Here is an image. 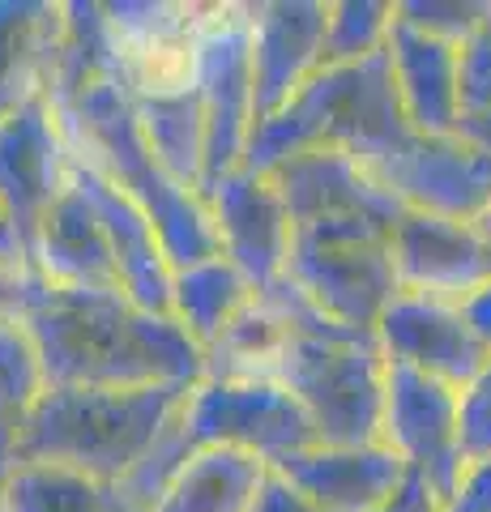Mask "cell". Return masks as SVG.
Returning <instances> with one entry per match:
<instances>
[{"label":"cell","mask_w":491,"mask_h":512,"mask_svg":"<svg viewBox=\"0 0 491 512\" xmlns=\"http://www.w3.org/2000/svg\"><path fill=\"white\" fill-rule=\"evenodd\" d=\"M483 9H487V0H406V5H398V18L406 26H415L423 30V35H436V39H445V43H462L474 26H479L483 18Z\"/></svg>","instance_id":"22"},{"label":"cell","mask_w":491,"mask_h":512,"mask_svg":"<svg viewBox=\"0 0 491 512\" xmlns=\"http://www.w3.org/2000/svg\"><path fill=\"white\" fill-rule=\"evenodd\" d=\"M269 466L240 448H197L167 483L154 512H248Z\"/></svg>","instance_id":"16"},{"label":"cell","mask_w":491,"mask_h":512,"mask_svg":"<svg viewBox=\"0 0 491 512\" xmlns=\"http://www.w3.org/2000/svg\"><path fill=\"white\" fill-rule=\"evenodd\" d=\"M257 295L252 286L244 282V274L235 269L227 256H210L201 265H188L176 269L171 278V320L193 338L201 350H210L218 342L235 312Z\"/></svg>","instance_id":"17"},{"label":"cell","mask_w":491,"mask_h":512,"mask_svg":"<svg viewBox=\"0 0 491 512\" xmlns=\"http://www.w3.org/2000/svg\"><path fill=\"white\" fill-rule=\"evenodd\" d=\"M287 278L299 295H308L329 320L346 329L376 333L380 312L402 291L393 274L389 231L372 222H304L291 227Z\"/></svg>","instance_id":"3"},{"label":"cell","mask_w":491,"mask_h":512,"mask_svg":"<svg viewBox=\"0 0 491 512\" xmlns=\"http://www.w3.org/2000/svg\"><path fill=\"white\" fill-rule=\"evenodd\" d=\"M269 470H278L295 491H304L325 512H376L410 474L385 444H368V448L308 444L278 457Z\"/></svg>","instance_id":"14"},{"label":"cell","mask_w":491,"mask_h":512,"mask_svg":"<svg viewBox=\"0 0 491 512\" xmlns=\"http://www.w3.org/2000/svg\"><path fill=\"white\" fill-rule=\"evenodd\" d=\"M406 210L453 222H479L491 205V158L462 137H419L398 163L380 175Z\"/></svg>","instance_id":"13"},{"label":"cell","mask_w":491,"mask_h":512,"mask_svg":"<svg viewBox=\"0 0 491 512\" xmlns=\"http://www.w3.org/2000/svg\"><path fill=\"white\" fill-rule=\"evenodd\" d=\"M415 133L398 103L389 56L376 52L355 64H325L282 103L265 124L248 133L244 171L265 175L304 150H342L380 180L415 146Z\"/></svg>","instance_id":"1"},{"label":"cell","mask_w":491,"mask_h":512,"mask_svg":"<svg viewBox=\"0 0 491 512\" xmlns=\"http://www.w3.org/2000/svg\"><path fill=\"white\" fill-rule=\"evenodd\" d=\"M248 512H325V508H316L304 491H295L278 470H269Z\"/></svg>","instance_id":"23"},{"label":"cell","mask_w":491,"mask_h":512,"mask_svg":"<svg viewBox=\"0 0 491 512\" xmlns=\"http://www.w3.org/2000/svg\"><path fill=\"white\" fill-rule=\"evenodd\" d=\"M393 26L389 0H338L325 13V39H321V69L325 64H355L376 52H385Z\"/></svg>","instance_id":"19"},{"label":"cell","mask_w":491,"mask_h":512,"mask_svg":"<svg viewBox=\"0 0 491 512\" xmlns=\"http://www.w3.org/2000/svg\"><path fill=\"white\" fill-rule=\"evenodd\" d=\"M462 389L385 359V406H380V444L419 474L445 504L466 474L462 440H457Z\"/></svg>","instance_id":"6"},{"label":"cell","mask_w":491,"mask_h":512,"mask_svg":"<svg viewBox=\"0 0 491 512\" xmlns=\"http://www.w3.org/2000/svg\"><path fill=\"white\" fill-rule=\"evenodd\" d=\"M180 427L193 448H240L261 457L265 466L316 444L299 402L265 380L201 376L180 406Z\"/></svg>","instance_id":"5"},{"label":"cell","mask_w":491,"mask_h":512,"mask_svg":"<svg viewBox=\"0 0 491 512\" xmlns=\"http://www.w3.org/2000/svg\"><path fill=\"white\" fill-rule=\"evenodd\" d=\"M440 512H491V461L487 466H470Z\"/></svg>","instance_id":"24"},{"label":"cell","mask_w":491,"mask_h":512,"mask_svg":"<svg viewBox=\"0 0 491 512\" xmlns=\"http://www.w3.org/2000/svg\"><path fill=\"white\" fill-rule=\"evenodd\" d=\"M474 227H479V235H483V244H487V252H491V205H487V210L479 214V222H474Z\"/></svg>","instance_id":"28"},{"label":"cell","mask_w":491,"mask_h":512,"mask_svg":"<svg viewBox=\"0 0 491 512\" xmlns=\"http://www.w3.org/2000/svg\"><path fill=\"white\" fill-rule=\"evenodd\" d=\"M385 56L410 128L423 137H457V120H462V107H457V43L406 26L398 18V5H393Z\"/></svg>","instance_id":"15"},{"label":"cell","mask_w":491,"mask_h":512,"mask_svg":"<svg viewBox=\"0 0 491 512\" xmlns=\"http://www.w3.org/2000/svg\"><path fill=\"white\" fill-rule=\"evenodd\" d=\"M457 308H462V316H466L470 333L483 342V350L491 355V282H483L479 291H474L470 299H462V303H457Z\"/></svg>","instance_id":"26"},{"label":"cell","mask_w":491,"mask_h":512,"mask_svg":"<svg viewBox=\"0 0 491 512\" xmlns=\"http://www.w3.org/2000/svg\"><path fill=\"white\" fill-rule=\"evenodd\" d=\"M103 30L116 82L133 103L197 90L201 5H112Z\"/></svg>","instance_id":"7"},{"label":"cell","mask_w":491,"mask_h":512,"mask_svg":"<svg viewBox=\"0 0 491 512\" xmlns=\"http://www.w3.org/2000/svg\"><path fill=\"white\" fill-rule=\"evenodd\" d=\"M457 107L462 120L491 111V0L479 26L457 43Z\"/></svg>","instance_id":"20"},{"label":"cell","mask_w":491,"mask_h":512,"mask_svg":"<svg viewBox=\"0 0 491 512\" xmlns=\"http://www.w3.org/2000/svg\"><path fill=\"white\" fill-rule=\"evenodd\" d=\"M457 137H462L470 150H479V154L491 158V111H483V116L457 120Z\"/></svg>","instance_id":"27"},{"label":"cell","mask_w":491,"mask_h":512,"mask_svg":"<svg viewBox=\"0 0 491 512\" xmlns=\"http://www.w3.org/2000/svg\"><path fill=\"white\" fill-rule=\"evenodd\" d=\"M197 94L205 111V163L201 188L205 201L244 167L252 133V13L248 5H201L197 35Z\"/></svg>","instance_id":"4"},{"label":"cell","mask_w":491,"mask_h":512,"mask_svg":"<svg viewBox=\"0 0 491 512\" xmlns=\"http://www.w3.org/2000/svg\"><path fill=\"white\" fill-rule=\"evenodd\" d=\"M252 13V128L265 124L321 69L325 0H274Z\"/></svg>","instance_id":"11"},{"label":"cell","mask_w":491,"mask_h":512,"mask_svg":"<svg viewBox=\"0 0 491 512\" xmlns=\"http://www.w3.org/2000/svg\"><path fill=\"white\" fill-rule=\"evenodd\" d=\"M440 508H445V504L436 500V491L427 487L419 474H406V483L393 491L376 512H440Z\"/></svg>","instance_id":"25"},{"label":"cell","mask_w":491,"mask_h":512,"mask_svg":"<svg viewBox=\"0 0 491 512\" xmlns=\"http://www.w3.org/2000/svg\"><path fill=\"white\" fill-rule=\"evenodd\" d=\"M133 116L141 128V141L150 146L154 163L163 167L167 180L197 192L201 188V163H205V111L201 94L188 90L176 99H146L133 103Z\"/></svg>","instance_id":"18"},{"label":"cell","mask_w":491,"mask_h":512,"mask_svg":"<svg viewBox=\"0 0 491 512\" xmlns=\"http://www.w3.org/2000/svg\"><path fill=\"white\" fill-rule=\"evenodd\" d=\"M287 291V333L265 359L257 380L278 384L308 414L316 444L368 448L380 444L385 406V355L376 333L329 320L308 295L282 278Z\"/></svg>","instance_id":"2"},{"label":"cell","mask_w":491,"mask_h":512,"mask_svg":"<svg viewBox=\"0 0 491 512\" xmlns=\"http://www.w3.org/2000/svg\"><path fill=\"white\" fill-rule=\"evenodd\" d=\"M457 440H462V461L487 466L491 461V359L483 372L462 389V414H457Z\"/></svg>","instance_id":"21"},{"label":"cell","mask_w":491,"mask_h":512,"mask_svg":"<svg viewBox=\"0 0 491 512\" xmlns=\"http://www.w3.org/2000/svg\"><path fill=\"white\" fill-rule=\"evenodd\" d=\"M376 342L385 359L427 372V376L453 384V389H466L491 359L483 342L470 333L457 303L423 299L410 291H398L389 299V308L380 312Z\"/></svg>","instance_id":"10"},{"label":"cell","mask_w":491,"mask_h":512,"mask_svg":"<svg viewBox=\"0 0 491 512\" xmlns=\"http://www.w3.org/2000/svg\"><path fill=\"white\" fill-rule=\"evenodd\" d=\"M389 252L398 286L423 299L462 303L491 282V252L474 222L406 210L389 231Z\"/></svg>","instance_id":"9"},{"label":"cell","mask_w":491,"mask_h":512,"mask_svg":"<svg viewBox=\"0 0 491 512\" xmlns=\"http://www.w3.org/2000/svg\"><path fill=\"white\" fill-rule=\"evenodd\" d=\"M205 210H210L218 231V256H227L240 269L252 291H265V286H274L282 278L287 244H291V218L265 175H252L244 167L231 171L205 197Z\"/></svg>","instance_id":"12"},{"label":"cell","mask_w":491,"mask_h":512,"mask_svg":"<svg viewBox=\"0 0 491 512\" xmlns=\"http://www.w3.org/2000/svg\"><path fill=\"white\" fill-rule=\"evenodd\" d=\"M291 227L304 222H372L393 231L406 205L342 150H304L265 171Z\"/></svg>","instance_id":"8"}]
</instances>
